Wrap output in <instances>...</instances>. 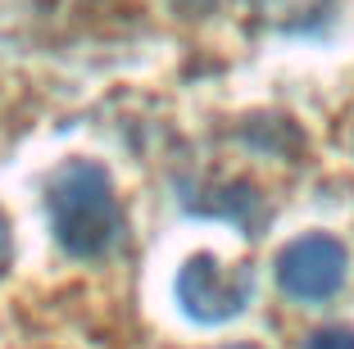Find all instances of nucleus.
I'll return each instance as SVG.
<instances>
[{
  "instance_id": "f257e3e1",
  "label": "nucleus",
  "mask_w": 354,
  "mask_h": 349,
  "mask_svg": "<svg viewBox=\"0 0 354 349\" xmlns=\"http://www.w3.org/2000/svg\"><path fill=\"white\" fill-rule=\"evenodd\" d=\"M46 209H50V232L73 258H100L114 249L123 232V214L114 200V182L91 159H68L46 182Z\"/></svg>"
},
{
  "instance_id": "f03ea898",
  "label": "nucleus",
  "mask_w": 354,
  "mask_h": 349,
  "mask_svg": "<svg viewBox=\"0 0 354 349\" xmlns=\"http://www.w3.org/2000/svg\"><path fill=\"white\" fill-rule=\"evenodd\" d=\"M254 295V267H223L214 254H191L177 272V304L196 322H232Z\"/></svg>"
},
{
  "instance_id": "7ed1b4c3",
  "label": "nucleus",
  "mask_w": 354,
  "mask_h": 349,
  "mask_svg": "<svg viewBox=\"0 0 354 349\" xmlns=\"http://www.w3.org/2000/svg\"><path fill=\"white\" fill-rule=\"evenodd\" d=\"M345 277H350V249L327 232L300 236L277 254V286L300 304H323L341 295Z\"/></svg>"
},
{
  "instance_id": "20e7f679",
  "label": "nucleus",
  "mask_w": 354,
  "mask_h": 349,
  "mask_svg": "<svg viewBox=\"0 0 354 349\" xmlns=\"http://www.w3.org/2000/svg\"><path fill=\"white\" fill-rule=\"evenodd\" d=\"M304 349H354V331L350 327H327V331H318V336H309Z\"/></svg>"
},
{
  "instance_id": "39448f33",
  "label": "nucleus",
  "mask_w": 354,
  "mask_h": 349,
  "mask_svg": "<svg viewBox=\"0 0 354 349\" xmlns=\"http://www.w3.org/2000/svg\"><path fill=\"white\" fill-rule=\"evenodd\" d=\"M10 254H14V236H10V218L0 214V272L10 267Z\"/></svg>"
},
{
  "instance_id": "423d86ee",
  "label": "nucleus",
  "mask_w": 354,
  "mask_h": 349,
  "mask_svg": "<svg viewBox=\"0 0 354 349\" xmlns=\"http://www.w3.org/2000/svg\"><path fill=\"white\" fill-rule=\"evenodd\" d=\"M227 349H250V345H227Z\"/></svg>"
}]
</instances>
